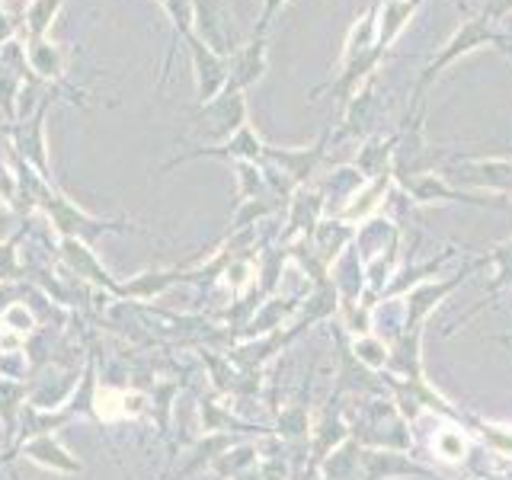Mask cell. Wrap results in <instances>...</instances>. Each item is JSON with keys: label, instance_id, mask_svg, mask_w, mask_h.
<instances>
[{"label": "cell", "instance_id": "cell-1", "mask_svg": "<svg viewBox=\"0 0 512 480\" xmlns=\"http://www.w3.org/2000/svg\"><path fill=\"white\" fill-rule=\"evenodd\" d=\"M192 32L221 58H231L240 48L228 0H192Z\"/></svg>", "mask_w": 512, "mask_h": 480}, {"label": "cell", "instance_id": "cell-2", "mask_svg": "<svg viewBox=\"0 0 512 480\" xmlns=\"http://www.w3.org/2000/svg\"><path fill=\"white\" fill-rule=\"evenodd\" d=\"M183 48L192 64V77H196V93H199V106L212 103L215 96L228 87V58H221L218 52H212L196 32H189L183 39Z\"/></svg>", "mask_w": 512, "mask_h": 480}, {"label": "cell", "instance_id": "cell-3", "mask_svg": "<svg viewBox=\"0 0 512 480\" xmlns=\"http://www.w3.org/2000/svg\"><path fill=\"white\" fill-rule=\"evenodd\" d=\"M487 42H503L496 32L490 29V20H487V13L480 16V20H468L464 23L455 36H452V42H448L445 48H442V55L439 58H432L429 64H426V71H423V77H420V93L436 80V74H442L448 64H452L458 55H468V52H474V48H480V45H487Z\"/></svg>", "mask_w": 512, "mask_h": 480}, {"label": "cell", "instance_id": "cell-4", "mask_svg": "<svg viewBox=\"0 0 512 480\" xmlns=\"http://www.w3.org/2000/svg\"><path fill=\"white\" fill-rule=\"evenodd\" d=\"M199 125H205L212 135H237L240 128L247 125V100H244V90H234V87H224L212 103L199 106Z\"/></svg>", "mask_w": 512, "mask_h": 480}, {"label": "cell", "instance_id": "cell-5", "mask_svg": "<svg viewBox=\"0 0 512 480\" xmlns=\"http://www.w3.org/2000/svg\"><path fill=\"white\" fill-rule=\"evenodd\" d=\"M42 208L52 218V224L58 228L61 237H80L84 240L87 231H119V224H109V221H96L90 218L87 212H80L74 202H68V196H61V192H42Z\"/></svg>", "mask_w": 512, "mask_h": 480}, {"label": "cell", "instance_id": "cell-6", "mask_svg": "<svg viewBox=\"0 0 512 480\" xmlns=\"http://www.w3.org/2000/svg\"><path fill=\"white\" fill-rule=\"evenodd\" d=\"M45 109H48V100H42V106L32 112L29 119L16 122L13 125V148L20 151V157L26 160L29 167H36L39 176L48 183L52 180V173H48V144H45Z\"/></svg>", "mask_w": 512, "mask_h": 480}, {"label": "cell", "instance_id": "cell-7", "mask_svg": "<svg viewBox=\"0 0 512 480\" xmlns=\"http://www.w3.org/2000/svg\"><path fill=\"white\" fill-rule=\"evenodd\" d=\"M263 74H266V39L253 36L228 58V87L247 90L256 80H263Z\"/></svg>", "mask_w": 512, "mask_h": 480}, {"label": "cell", "instance_id": "cell-8", "mask_svg": "<svg viewBox=\"0 0 512 480\" xmlns=\"http://www.w3.org/2000/svg\"><path fill=\"white\" fill-rule=\"evenodd\" d=\"M61 256L68 260V266L77 272V276H87V279H93L96 285H103V288H109V292H116V295H119V288H122V285H116V282L109 279V272L100 266V260H96L93 250H90L80 237H64V240H61Z\"/></svg>", "mask_w": 512, "mask_h": 480}, {"label": "cell", "instance_id": "cell-9", "mask_svg": "<svg viewBox=\"0 0 512 480\" xmlns=\"http://www.w3.org/2000/svg\"><path fill=\"white\" fill-rule=\"evenodd\" d=\"M23 48H26L29 71L39 80H61L64 71H68V55H64V48L58 42L36 39V42H26Z\"/></svg>", "mask_w": 512, "mask_h": 480}, {"label": "cell", "instance_id": "cell-10", "mask_svg": "<svg viewBox=\"0 0 512 480\" xmlns=\"http://www.w3.org/2000/svg\"><path fill=\"white\" fill-rule=\"evenodd\" d=\"M61 7H64V0H29L23 16H20V26L26 32V42L48 39V32H52Z\"/></svg>", "mask_w": 512, "mask_h": 480}, {"label": "cell", "instance_id": "cell-11", "mask_svg": "<svg viewBox=\"0 0 512 480\" xmlns=\"http://www.w3.org/2000/svg\"><path fill=\"white\" fill-rule=\"evenodd\" d=\"M202 154H208V157H256V154H260V138H256L250 128L244 125L228 144H224V148H196V151H189V154H180L176 160H170L167 170L176 167V164H183V160L202 157Z\"/></svg>", "mask_w": 512, "mask_h": 480}, {"label": "cell", "instance_id": "cell-12", "mask_svg": "<svg viewBox=\"0 0 512 480\" xmlns=\"http://www.w3.org/2000/svg\"><path fill=\"white\" fill-rule=\"evenodd\" d=\"M26 455L36 458L39 464H48V468H58V471H80V464L71 461L68 455L61 452V445L52 436H39L26 445Z\"/></svg>", "mask_w": 512, "mask_h": 480}, {"label": "cell", "instance_id": "cell-13", "mask_svg": "<svg viewBox=\"0 0 512 480\" xmlns=\"http://www.w3.org/2000/svg\"><path fill=\"white\" fill-rule=\"evenodd\" d=\"M23 80H26V71L0 61V109H4L7 119H16V100H20V93H23Z\"/></svg>", "mask_w": 512, "mask_h": 480}, {"label": "cell", "instance_id": "cell-14", "mask_svg": "<svg viewBox=\"0 0 512 480\" xmlns=\"http://www.w3.org/2000/svg\"><path fill=\"white\" fill-rule=\"evenodd\" d=\"M423 4V0H391V7L388 10H384V23H381V36H378V45L384 48V45H388L394 36H397V32H400V26H404L407 23V16L416 10V7H420Z\"/></svg>", "mask_w": 512, "mask_h": 480}, {"label": "cell", "instance_id": "cell-15", "mask_svg": "<svg viewBox=\"0 0 512 480\" xmlns=\"http://www.w3.org/2000/svg\"><path fill=\"white\" fill-rule=\"evenodd\" d=\"M368 48H375V10L368 13V16H362V23L352 29V36H349V42H346V55H343V61L349 64V61H356L359 55H365Z\"/></svg>", "mask_w": 512, "mask_h": 480}, {"label": "cell", "instance_id": "cell-16", "mask_svg": "<svg viewBox=\"0 0 512 480\" xmlns=\"http://www.w3.org/2000/svg\"><path fill=\"white\" fill-rule=\"evenodd\" d=\"M157 4L164 7L173 23V42L186 39L192 32V0H157Z\"/></svg>", "mask_w": 512, "mask_h": 480}, {"label": "cell", "instance_id": "cell-17", "mask_svg": "<svg viewBox=\"0 0 512 480\" xmlns=\"http://www.w3.org/2000/svg\"><path fill=\"white\" fill-rule=\"evenodd\" d=\"M272 157L288 164V170H292L295 176H304V170H311V160L317 157V151H311V154H272Z\"/></svg>", "mask_w": 512, "mask_h": 480}, {"label": "cell", "instance_id": "cell-18", "mask_svg": "<svg viewBox=\"0 0 512 480\" xmlns=\"http://www.w3.org/2000/svg\"><path fill=\"white\" fill-rule=\"evenodd\" d=\"M285 4H292V0H263V13H260V23H256V36H263L269 29V23L276 20V13H282Z\"/></svg>", "mask_w": 512, "mask_h": 480}, {"label": "cell", "instance_id": "cell-19", "mask_svg": "<svg viewBox=\"0 0 512 480\" xmlns=\"http://www.w3.org/2000/svg\"><path fill=\"white\" fill-rule=\"evenodd\" d=\"M16 244L10 240V244L0 247V279H13L16 272H20V263H16Z\"/></svg>", "mask_w": 512, "mask_h": 480}, {"label": "cell", "instance_id": "cell-20", "mask_svg": "<svg viewBox=\"0 0 512 480\" xmlns=\"http://www.w3.org/2000/svg\"><path fill=\"white\" fill-rule=\"evenodd\" d=\"M16 29H20V20H16L13 13H7L4 7H0V52H4V48L13 42Z\"/></svg>", "mask_w": 512, "mask_h": 480}, {"label": "cell", "instance_id": "cell-21", "mask_svg": "<svg viewBox=\"0 0 512 480\" xmlns=\"http://www.w3.org/2000/svg\"><path fill=\"white\" fill-rule=\"evenodd\" d=\"M26 4H29V0H0V7H4L7 13H13L16 20H20V16H23Z\"/></svg>", "mask_w": 512, "mask_h": 480}, {"label": "cell", "instance_id": "cell-22", "mask_svg": "<svg viewBox=\"0 0 512 480\" xmlns=\"http://www.w3.org/2000/svg\"><path fill=\"white\" fill-rule=\"evenodd\" d=\"M506 10H512V0H503V4H500V7H496V10H493L490 16H503Z\"/></svg>", "mask_w": 512, "mask_h": 480}, {"label": "cell", "instance_id": "cell-23", "mask_svg": "<svg viewBox=\"0 0 512 480\" xmlns=\"http://www.w3.org/2000/svg\"><path fill=\"white\" fill-rule=\"evenodd\" d=\"M458 7H461V10H468V7H464V0H458Z\"/></svg>", "mask_w": 512, "mask_h": 480}]
</instances>
